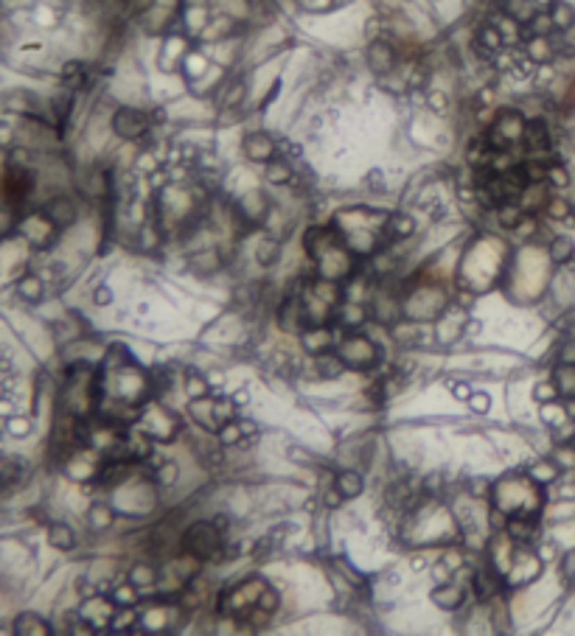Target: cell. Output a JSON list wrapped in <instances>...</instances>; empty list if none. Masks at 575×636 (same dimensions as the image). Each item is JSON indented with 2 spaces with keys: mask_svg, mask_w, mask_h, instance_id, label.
<instances>
[{
  "mask_svg": "<svg viewBox=\"0 0 575 636\" xmlns=\"http://www.w3.org/2000/svg\"><path fill=\"white\" fill-rule=\"evenodd\" d=\"M12 432H17V435H20V432H28V423H26V420H23V423H12Z\"/></svg>",
  "mask_w": 575,
  "mask_h": 636,
  "instance_id": "1f68e13d",
  "label": "cell"
},
{
  "mask_svg": "<svg viewBox=\"0 0 575 636\" xmlns=\"http://www.w3.org/2000/svg\"><path fill=\"white\" fill-rule=\"evenodd\" d=\"M48 541L56 549H70L74 547V533H70V527H65V524H53L51 533H48Z\"/></svg>",
  "mask_w": 575,
  "mask_h": 636,
  "instance_id": "9c48e42d",
  "label": "cell"
},
{
  "mask_svg": "<svg viewBox=\"0 0 575 636\" xmlns=\"http://www.w3.org/2000/svg\"><path fill=\"white\" fill-rule=\"evenodd\" d=\"M572 569H575V552H572V555H569V558H567V567H564V572H567V575H569V572H572Z\"/></svg>",
  "mask_w": 575,
  "mask_h": 636,
  "instance_id": "d6a6232c",
  "label": "cell"
},
{
  "mask_svg": "<svg viewBox=\"0 0 575 636\" xmlns=\"http://www.w3.org/2000/svg\"><path fill=\"white\" fill-rule=\"evenodd\" d=\"M340 499H342V493H340V490H331L328 497H326V505L334 508V505H340Z\"/></svg>",
  "mask_w": 575,
  "mask_h": 636,
  "instance_id": "f546056e",
  "label": "cell"
},
{
  "mask_svg": "<svg viewBox=\"0 0 575 636\" xmlns=\"http://www.w3.org/2000/svg\"><path fill=\"white\" fill-rule=\"evenodd\" d=\"M371 62H374V67H376V70H388V67L393 65V51H390L388 45L376 42V45L371 48Z\"/></svg>",
  "mask_w": 575,
  "mask_h": 636,
  "instance_id": "8fae6325",
  "label": "cell"
},
{
  "mask_svg": "<svg viewBox=\"0 0 575 636\" xmlns=\"http://www.w3.org/2000/svg\"><path fill=\"white\" fill-rule=\"evenodd\" d=\"M115 129H118L121 135L132 137V135H140V132H143V121H140V115H135L132 110H121L118 118H115Z\"/></svg>",
  "mask_w": 575,
  "mask_h": 636,
  "instance_id": "277c9868",
  "label": "cell"
},
{
  "mask_svg": "<svg viewBox=\"0 0 575 636\" xmlns=\"http://www.w3.org/2000/svg\"><path fill=\"white\" fill-rule=\"evenodd\" d=\"M328 339H331V336H328L326 331H315V336H312V334H306V336H303V342H306V347H309V350H320V347H326V345H328Z\"/></svg>",
  "mask_w": 575,
  "mask_h": 636,
  "instance_id": "d6986e66",
  "label": "cell"
},
{
  "mask_svg": "<svg viewBox=\"0 0 575 636\" xmlns=\"http://www.w3.org/2000/svg\"><path fill=\"white\" fill-rule=\"evenodd\" d=\"M26 619H28V625H17V630L20 633H48V625L45 622H40L37 617H31V614H26Z\"/></svg>",
  "mask_w": 575,
  "mask_h": 636,
  "instance_id": "ac0fdd59",
  "label": "cell"
},
{
  "mask_svg": "<svg viewBox=\"0 0 575 636\" xmlns=\"http://www.w3.org/2000/svg\"><path fill=\"white\" fill-rule=\"evenodd\" d=\"M572 20H575V15H572V9H569V6L558 3V6L553 9V23H556L558 28H569V26H572Z\"/></svg>",
  "mask_w": 575,
  "mask_h": 636,
  "instance_id": "2e32d148",
  "label": "cell"
},
{
  "mask_svg": "<svg viewBox=\"0 0 575 636\" xmlns=\"http://www.w3.org/2000/svg\"><path fill=\"white\" fill-rule=\"evenodd\" d=\"M553 384L558 387V393H561L564 398H572V395H575V365L561 362V368L556 370V381H553Z\"/></svg>",
  "mask_w": 575,
  "mask_h": 636,
  "instance_id": "3957f363",
  "label": "cell"
},
{
  "mask_svg": "<svg viewBox=\"0 0 575 636\" xmlns=\"http://www.w3.org/2000/svg\"><path fill=\"white\" fill-rule=\"evenodd\" d=\"M550 214H553V216H567V205H564V202H553V205H550Z\"/></svg>",
  "mask_w": 575,
  "mask_h": 636,
  "instance_id": "f1b7e54d",
  "label": "cell"
},
{
  "mask_svg": "<svg viewBox=\"0 0 575 636\" xmlns=\"http://www.w3.org/2000/svg\"><path fill=\"white\" fill-rule=\"evenodd\" d=\"M567 418H572V420H575V395H572V398H567Z\"/></svg>",
  "mask_w": 575,
  "mask_h": 636,
  "instance_id": "4dcf8cb0",
  "label": "cell"
},
{
  "mask_svg": "<svg viewBox=\"0 0 575 636\" xmlns=\"http://www.w3.org/2000/svg\"><path fill=\"white\" fill-rule=\"evenodd\" d=\"M337 490L342 497H356V493H362V476L356 471H342L337 476Z\"/></svg>",
  "mask_w": 575,
  "mask_h": 636,
  "instance_id": "8992f818",
  "label": "cell"
},
{
  "mask_svg": "<svg viewBox=\"0 0 575 636\" xmlns=\"http://www.w3.org/2000/svg\"><path fill=\"white\" fill-rule=\"evenodd\" d=\"M244 149H247V155H250L253 160H267V157L272 155V144H269L264 135H250V137L244 140Z\"/></svg>",
  "mask_w": 575,
  "mask_h": 636,
  "instance_id": "5b68a950",
  "label": "cell"
},
{
  "mask_svg": "<svg viewBox=\"0 0 575 636\" xmlns=\"http://www.w3.org/2000/svg\"><path fill=\"white\" fill-rule=\"evenodd\" d=\"M390 233L399 236V239H401V236H410V233H412V222L404 219V216H396V219L390 222Z\"/></svg>",
  "mask_w": 575,
  "mask_h": 636,
  "instance_id": "ffe728a7",
  "label": "cell"
},
{
  "mask_svg": "<svg viewBox=\"0 0 575 636\" xmlns=\"http://www.w3.org/2000/svg\"><path fill=\"white\" fill-rule=\"evenodd\" d=\"M20 295H23L26 300H40V298H42V284H40V277H34V275L23 277V280H20Z\"/></svg>",
  "mask_w": 575,
  "mask_h": 636,
  "instance_id": "7c38bea8",
  "label": "cell"
},
{
  "mask_svg": "<svg viewBox=\"0 0 575 636\" xmlns=\"http://www.w3.org/2000/svg\"><path fill=\"white\" fill-rule=\"evenodd\" d=\"M185 549L194 552L197 558H208L219 549V533L213 530L210 524H194L188 533H185Z\"/></svg>",
  "mask_w": 575,
  "mask_h": 636,
  "instance_id": "6da1fadb",
  "label": "cell"
},
{
  "mask_svg": "<svg viewBox=\"0 0 575 636\" xmlns=\"http://www.w3.org/2000/svg\"><path fill=\"white\" fill-rule=\"evenodd\" d=\"M528 53H531L533 62H547V59L553 56V48H550V42H547L544 37H539V40H533V42L528 45Z\"/></svg>",
  "mask_w": 575,
  "mask_h": 636,
  "instance_id": "4fadbf2b",
  "label": "cell"
},
{
  "mask_svg": "<svg viewBox=\"0 0 575 636\" xmlns=\"http://www.w3.org/2000/svg\"><path fill=\"white\" fill-rule=\"evenodd\" d=\"M499 222L506 225V227H514V225L519 222V210H517V205H502V207H499Z\"/></svg>",
  "mask_w": 575,
  "mask_h": 636,
  "instance_id": "e0dca14e",
  "label": "cell"
},
{
  "mask_svg": "<svg viewBox=\"0 0 575 636\" xmlns=\"http://www.w3.org/2000/svg\"><path fill=\"white\" fill-rule=\"evenodd\" d=\"M269 180L272 182H286L290 180V171H286V166H272L269 169Z\"/></svg>",
  "mask_w": 575,
  "mask_h": 636,
  "instance_id": "4316f807",
  "label": "cell"
},
{
  "mask_svg": "<svg viewBox=\"0 0 575 636\" xmlns=\"http://www.w3.org/2000/svg\"><path fill=\"white\" fill-rule=\"evenodd\" d=\"M525 137H528V146L536 152V149H547V132L539 121H533L528 129H525Z\"/></svg>",
  "mask_w": 575,
  "mask_h": 636,
  "instance_id": "30bf717a",
  "label": "cell"
},
{
  "mask_svg": "<svg viewBox=\"0 0 575 636\" xmlns=\"http://www.w3.org/2000/svg\"><path fill=\"white\" fill-rule=\"evenodd\" d=\"M433 600L441 605V608H458L463 603V592L458 586H449V589H438L433 592Z\"/></svg>",
  "mask_w": 575,
  "mask_h": 636,
  "instance_id": "ba28073f",
  "label": "cell"
},
{
  "mask_svg": "<svg viewBox=\"0 0 575 636\" xmlns=\"http://www.w3.org/2000/svg\"><path fill=\"white\" fill-rule=\"evenodd\" d=\"M550 255H553V261L564 264L567 258H572V241L569 239H556L553 247H550Z\"/></svg>",
  "mask_w": 575,
  "mask_h": 636,
  "instance_id": "9a60e30c",
  "label": "cell"
},
{
  "mask_svg": "<svg viewBox=\"0 0 575 636\" xmlns=\"http://www.w3.org/2000/svg\"><path fill=\"white\" fill-rule=\"evenodd\" d=\"M96 300H99V303H107V300H110V295H107V292H99V298H96Z\"/></svg>",
  "mask_w": 575,
  "mask_h": 636,
  "instance_id": "836d02e7",
  "label": "cell"
},
{
  "mask_svg": "<svg viewBox=\"0 0 575 636\" xmlns=\"http://www.w3.org/2000/svg\"><path fill=\"white\" fill-rule=\"evenodd\" d=\"M547 180H550L553 185H567V182H569V177H567V171H564V169H558V166H553V169H547Z\"/></svg>",
  "mask_w": 575,
  "mask_h": 636,
  "instance_id": "cb8c5ba5",
  "label": "cell"
},
{
  "mask_svg": "<svg viewBox=\"0 0 575 636\" xmlns=\"http://www.w3.org/2000/svg\"><path fill=\"white\" fill-rule=\"evenodd\" d=\"M155 578H158L155 569L147 567V563H138V567L132 569V586H149Z\"/></svg>",
  "mask_w": 575,
  "mask_h": 636,
  "instance_id": "5bb4252c",
  "label": "cell"
},
{
  "mask_svg": "<svg viewBox=\"0 0 575 636\" xmlns=\"http://www.w3.org/2000/svg\"><path fill=\"white\" fill-rule=\"evenodd\" d=\"M110 522V513H107V508H96L93 513H90V524L93 527H104Z\"/></svg>",
  "mask_w": 575,
  "mask_h": 636,
  "instance_id": "484cf974",
  "label": "cell"
},
{
  "mask_svg": "<svg viewBox=\"0 0 575 636\" xmlns=\"http://www.w3.org/2000/svg\"><path fill=\"white\" fill-rule=\"evenodd\" d=\"M340 356L353 368H359V365L365 368V365H371L376 359V347L365 336H348L345 345L340 347Z\"/></svg>",
  "mask_w": 575,
  "mask_h": 636,
  "instance_id": "7a4b0ae2",
  "label": "cell"
},
{
  "mask_svg": "<svg viewBox=\"0 0 575 636\" xmlns=\"http://www.w3.org/2000/svg\"><path fill=\"white\" fill-rule=\"evenodd\" d=\"M45 214L51 222L56 225H65V222H74V207L67 205V199H53L48 207H45Z\"/></svg>",
  "mask_w": 575,
  "mask_h": 636,
  "instance_id": "52a82bcc",
  "label": "cell"
},
{
  "mask_svg": "<svg viewBox=\"0 0 575 636\" xmlns=\"http://www.w3.org/2000/svg\"><path fill=\"white\" fill-rule=\"evenodd\" d=\"M275 605H278V594H275V592H261L258 608H261V611H272Z\"/></svg>",
  "mask_w": 575,
  "mask_h": 636,
  "instance_id": "d4e9b609",
  "label": "cell"
},
{
  "mask_svg": "<svg viewBox=\"0 0 575 636\" xmlns=\"http://www.w3.org/2000/svg\"><path fill=\"white\" fill-rule=\"evenodd\" d=\"M242 432H244V429H242V423H239V427H236V423H231V427H225V429L219 432V438H222V443H236Z\"/></svg>",
  "mask_w": 575,
  "mask_h": 636,
  "instance_id": "603a6c76",
  "label": "cell"
},
{
  "mask_svg": "<svg viewBox=\"0 0 575 636\" xmlns=\"http://www.w3.org/2000/svg\"><path fill=\"white\" fill-rule=\"evenodd\" d=\"M188 395H191V398H202V395H205V381H202L197 373L188 376Z\"/></svg>",
  "mask_w": 575,
  "mask_h": 636,
  "instance_id": "7402d4cb",
  "label": "cell"
},
{
  "mask_svg": "<svg viewBox=\"0 0 575 636\" xmlns=\"http://www.w3.org/2000/svg\"><path fill=\"white\" fill-rule=\"evenodd\" d=\"M561 362H567V365H575V339L564 345V350H561Z\"/></svg>",
  "mask_w": 575,
  "mask_h": 636,
  "instance_id": "83f0119b",
  "label": "cell"
},
{
  "mask_svg": "<svg viewBox=\"0 0 575 636\" xmlns=\"http://www.w3.org/2000/svg\"><path fill=\"white\" fill-rule=\"evenodd\" d=\"M115 603H121V605H132V603H138V592H132L129 586H121V589H115Z\"/></svg>",
  "mask_w": 575,
  "mask_h": 636,
  "instance_id": "44dd1931",
  "label": "cell"
}]
</instances>
